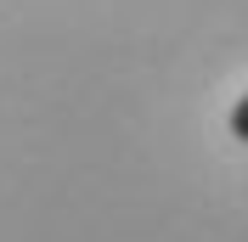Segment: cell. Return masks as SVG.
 <instances>
[{
	"label": "cell",
	"mask_w": 248,
	"mask_h": 242,
	"mask_svg": "<svg viewBox=\"0 0 248 242\" xmlns=\"http://www.w3.org/2000/svg\"><path fill=\"white\" fill-rule=\"evenodd\" d=\"M226 124H232V136H237V141L248 147V91L237 96V107H232V119H226Z\"/></svg>",
	"instance_id": "1"
}]
</instances>
